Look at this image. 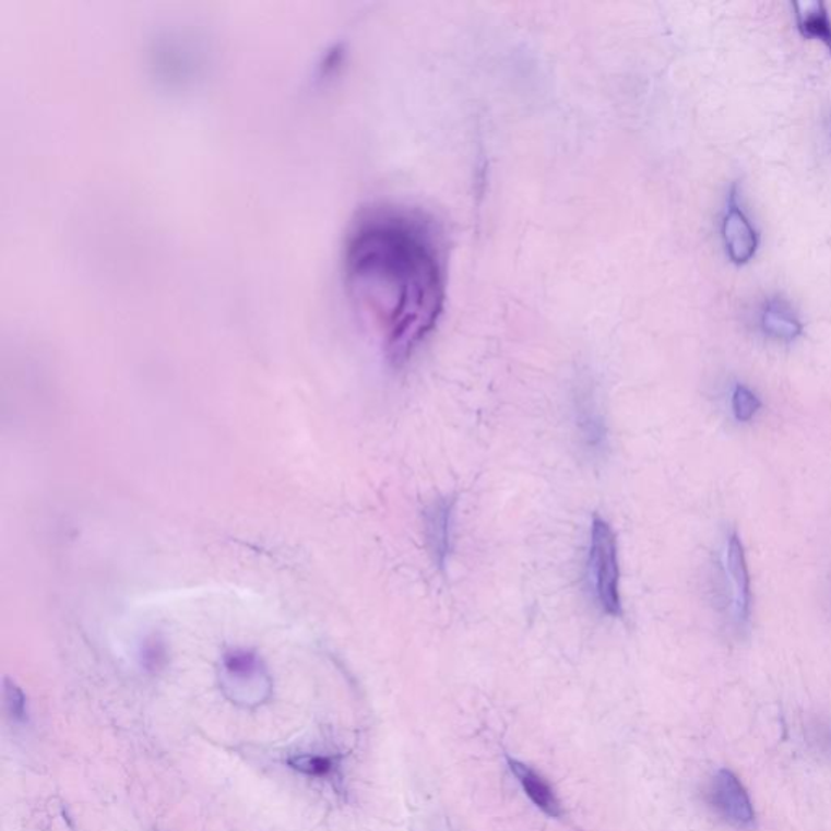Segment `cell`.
I'll return each mask as SVG.
<instances>
[{"label": "cell", "mask_w": 831, "mask_h": 831, "mask_svg": "<svg viewBox=\"0 0 831 831\" xmlns=\"http://www.w3.org/2000/svg\"><path fill=\"white\" fill-rule=\"evenodd\" d=\"M289 767L309 776H327L332 773L333 762L329 757L296 756L288 760Z\"/></svg>", "instance_id": "7c38bea8"}, {"label": "cell", "mask_w": 831, "mask_h": 831, "mask_svg": "<svg viewBox=\"0 0 831 831\" xmlns=\"http://www.w3.org/2000/svg\"><path fill=\"white\" fill-rule=\"evenodd\" d=\"M589 573L597 607L606 616H622L619 547L616 533L599 517L593 520L590 533Z\"/></svg>", "instance_id": "7a4b0ae2"}, {"label": "cell", "mask_w": 831, "mask_h": 831, "mask_svg": "<svg viewBox=\"0 0 831 831\" xmlns=\"http://www.w3.org/2000/svg\"><path fill=\"white\" fill-rule=\"evenodd\" d=\"M797 28L804 38L820 39L831 55V19L827 5L820 0L793 2Z\"/></svg>", "instance_id": "30bf717a"}, {"label": "cell", "mask_w": 831, "mask_h": 831, "mask_svg": "<svg viewBox=\"0 0 831 831\" xmlns=\"http://www.w3.org/2000/svg\"><path fill=\"white\" fill-rule=\"evenodd\" d=\"M707 800L720 819L737 830L756 826V809L746 786L736 773L723 769L713 774L707 787Z\"/></svg>", "instance_id": "277c9868"}, {"label": "cell", "mask_w": 831, "mask_h": 831, "mask_svg": "<svg viewBox=\"0 0 831 831\" xmlns=\"http://www.w3.org/2000/svg\"><path fill=\"white\" fill-rule=\"evenodd\" d=\"M353 302L403 366L436 330L447 300V262L436 226L406 209H373L353 226L345 249Z\"/></svg>", "instance_id": "6da1fadb"}, {"label": "cell", "mask_w": 831, "mask_h": 831, "mask_svg": "<svg viewBox=\"0 0 831 831\" xmlns=\"http://www.w3.org/2000/svg\"><path fill=\"white\" fill-rule=\"evenodd\" d=\"M509 765L513 774L519 777L520 784H522L525 793L529 794L530 799L535 803V806L539 807L546 816H562V806H560L556 793H554L553 787L549 786V783L541 774L526 767L525 763L517 762V760L510 759Z\"/></svg>", "instance_id": "9c48e42d"}, {"label": "cell", "mask_w": 831, "mask_h": 831, "mask_svg": "<svg viewBox=\"0 0 831 831\" xmlns=\"http://www.w3.org/2000/svg\"><path fill=\"white\" fill-rule=\"evenodd\" d=\"M723 239L727 256L736 265H746L759 249V235L750 223L743 203L739 202V187H731L726 215L723 219Z\"/></svg>", "instance_id": "5b68a950"}, {"label": "cell", "mask_w": 831, "mask_h": 831, "mask_svg": "<svg viewBox=\"0 0 831 831\" xmlns=\"http://www.w3.org/2000/svg\"><path fill=\"white\" fill-rule=\"evenodd\" d=\"M572 412L580 446L590 455L599 456L607 447V427L603 409L592 387H577L573 393Z\"/></svg>", "instance_id": "8992f818"}, {"label": "cell", "mask_w": 831, "mask_h": 831, "mask_svg": "<svg viewBox=\"0 0 831 831\" xmlns=\"http://www.w3.org/2000/svg\"><path fill=\"white\" fill-rule=\"evenodd\" d=\"M5 703L13 720H25V697H23L22 690H20L15 684H10L9 680L5 682Z\"/></svg>", "instance_id": "4fadbf2b"}, {"label": "cell", "mask_w": 831, "mask_h": 831, "mask_svg": "<svg viewBox=\"0 0 831 831\" xmlns=\"http://www.w3.org/2000/svg\"><path fill=\"white\" fill-rule=\"evenodd\" d=\"M823 130H826L827 143H829L831 149V108L826 115V120H823Z\"/></svg>", "instance_id": "9a60e30c"}, {"label": "cell", "mask_w": 831, "mask_h": 831, "mask_svg": "<svg viewBox=\"0 0 831 831\" xmlns=\"http://www.w3.org/2000/svg\"><path fill=\"white\" fill-rule=\"evenodd\" d=\"M763 332L780 342H794L803 333V323L799 317L794 312L793 307L781 299V297H770L762 309L760 316Z\"/></svg>", "instance_id": "ba28073f"}, {"label": "cell", "mask_w": 831, "mask_h": 831, "mask_svg": "<svg viewBox=\"0 0 831 831\" xmlns=\"http://www.w3.org/2000/svg\"><path fill=\"white\" fill-rule=\"evenodd\" d=\"M455 530V500L450 497L434 500L424 512V537L434 563L447 566L453 547Z\"/></svg>", "instance_id": "52a82bcc"}, {"label": "cell", "mask_w": 831, "mask_h": 831, "mask_svg": "<svg viewBox=\"0 0 831 831\" xmlns=\"http://www.w3.org/2000/svg\"><path fill=\"white\" fill-rule=\"evenodd\" d=\"M723 577L729 594V620L736 632H746L750 624L752 593H750L749 567L743 541L737 533L726 537L723 553Z\"/></svg>", "instance_id": "3957f363"}, {"label": "cell", "mask_w": 831, "mask_h": 831, "mask_svg": "<svg viewBox=\"0 0 831 831\" xmlns=\"http://www.w3.org/2000/svg\"><path fill=\"white\" fill-rule=\"evenodd\" d=\"M731 405H733L734 416H736L739 423H749V420L756 417L759 409L762 408V402H760L759 396L749 387L743 385V383L734 387Z\"/></svg>", "instance_id": "8fae6325"}, {"label": "cell", "mask_w": 831, "mask_h": 831, "mask_svg": "<svg viewBox=\"0 0 831 831\" xmlns=\"http://www.w3.org/2000/svg\"><path fill=\"white\" fill-rule=\"evenodd\" d=\"M817 739H819L817 743L820 744V747L831 756V724H819Z\"/></svg>", "instance_id": "5bb4252c"}]
</instances>
